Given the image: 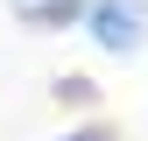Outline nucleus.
<instances>
[{
    "label": "nucleus",
    "mask_w": 148,
    "mask_h": 141,
    "mask_svg": "<svg viewBox=\"0 0 148 141\" xmlns=\"http://www.w3.org/2000/svg\"><path fill=\"white\" fill-rule=\"evenodd\" d=\"M85 28H92V42H99L106 57H134V49L148 42V7L141 0H92Z\"/></svg>",
    "instance_id": "obj_1"
},
{
    "label": "nucleus",
    "mask_w": 148,
    "mask_h": 141,
    "mask_svg": "<svg viewBox=\"0 0 148 141\" xmlns=\"http://www.w3.org/2000/svg\"><path fill=\"white\" fill-rule=\"evenodd\" d=\"M57 141H113L106 127H71V134H57Z\"/></svg>",
    "instance_id": "obj_3"
},
{
    "label": "nucleus",
    "mask_w": 148,
    "mask_h": 141,
    "mask_svg": "<svg viewBox=\"0 0 148 141\" xmlns=\"http://www.w3.org/2000/svg\"><path fill=\"white\" fill-rule=\"evenodd\" d=\"M85 7L92 0H21V21L28 28H71V21H85Z\"/></svg>",
    "instance_id": "obj_2"
}]
</instances>
